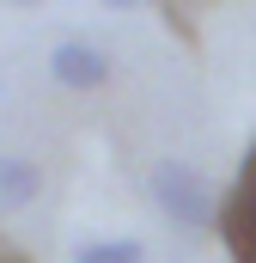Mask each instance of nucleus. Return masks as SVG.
<instances>
[{"mask_svg":"<svg viewBox=\"0 0 256 263\" xmlns=\"http://www.w3.org/2000/svg\"><path fill=\"white\" fill-rule=\"evenodd\" d=\"M73 263H146V245L140 239H86Z\"/></svg>","mask_w":256,"mask_h":263,"instance_id":"5","label":"nucleus"},{"mask_svg":"<svg viewBox=\"0 0 256 263\" xmlns=\"http://www.w3.org/2000/svg\"><path fill=\"white\" fill-rule=\"evenodd\" d=\"M110 55L98 49V43H79V37H67V43H55V55H49V73H55V86H67V92H98L104 80H110Z\"/></svg>","mask_w":256,"mask_h":263,"instance_id":"3","label":"nucleus"},{"mask_svg":"<svg viewBox=\"0 0 256 263\" xmlns=\"http://www.w3.org/2000/svg\"><path fill=\"white\" fill-rule=\"evenodd\" d=\"M110 12H134V6H146V0H104Z\"/></svg>","mask_w":256,"mask_h":263,"instance_id":"7","label":"nucleus"},{"mask_svg":"<svg viewBox=\"0 0 256 263\" xmlns=\"http://www.w3.org/2000/svg\"><path fill=\"white\" fill-rule=\"evenodd\" d=\"M214 233L232 251V263H256V141L244 153V165H238V178H232V190H226V202H220Z\"/></svg>","mask_w":256,"mask_h":263,"instance_id":"2","label":"nucleus"},{"mask_svg":"<svg viewBox=\"0 0 256 263\" xmlns=\"http://www.w3.org/2000/svg\"><path fill=\"white\" fill-rule=\"evenodd\" d=\"M12 6H37V0H12Z\"/></svg>","mask_w":256,"mask_h":263,"instance_id":"8","label":"nucleus"},{"mask_svg":"<svg viewBox=\"0 0 256 263\" xmlns=\"http://www.w3.org/2000/svg\"><path fill=\"white\" fill-rule=\"evenodd\" d=\"M146 190H153V202H159L165 220H177V227H189V233H207V227L220 220V190H214L195 165H183V159L153 165Z\"/></svg>","mask_w":256,"mask_h":263,"instance_id":"1","label":"nucleus"},{"mask_svg":"<svg viewBox=\"0 0 256 263\" xmlns=\"http://www.w3.org/2000/svg\"><path fill=\"white\" fill-rule=\"evenodd\" d=\"M0 263H31V257H25L18 245H0Z\"/></svg>","mask_w":256,"mask_h":263,"instance_id":"6","label":"nucleus"},{"mask_svg":"<svg viewBox=\"0 0 256 263\" xmlns=\"http://www.w3.org/2000/svg\"><path fill=\"white\" fill-rule=\"evenodd\" d=\"M43 190V178H37V165L31 159H18V153H0V214H12V208H31Z\"/></svg>","mask_w":256,"mask_h":263,"instance_id":"4","label":"nucleus"}]
</instances>
